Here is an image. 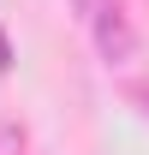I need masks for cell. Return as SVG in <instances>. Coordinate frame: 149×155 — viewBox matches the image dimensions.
Masks as SVG:
<instances>
[{"instance_id": "cell-1", "label": "cell", "mask_w": 149, "mask_h": 155, "mask_svg": "<svg viewBox=\"0 0 149 155\" xmlns=\"http://www.w3.org/2000/svg\"><path fill=\"white\" fill-rule=\"evenodd\" d=\"M95 48H101L108 60H131L137 36H131V24H125L119 6H101V12H95Z\"/></svg>"}, {"instance_id": "cell-2", "label": "cell", "mask_w": 149, "mask_h": 155, "mask_svg": "<svg viewBox=\"0 0 149 155\" xmlns=\"http://www.w3.org/2000/svg\"><path fill=\"white\" fill-rule=\"evenodd\" d=\"M0 72H12V48H6V30H0Z\"/></svg>"}]
</instances>
